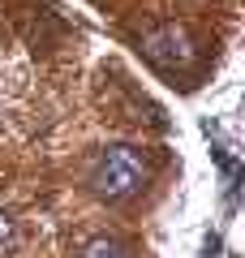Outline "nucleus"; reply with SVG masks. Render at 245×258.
<instances>
[{"label":"nucleus","mask_w":245,"mask_h":258,"mask_svg":"<svg viewBox=\"0 0 245 258\" xmlns=\"http://www.w3.org/2000/svg\"><path fill=\"white\" fill-rule=\"evenodd\" d=\"M146 176H151V164H146L142 151L112 147L108 155L99 159V168H95L91 189L99 194V198H129L134 189H142V185H146Z\"/></svg>","instance_id":"1"},{"label":"nucleus","mask_w":245,"mask_h":258,"mask_svg":"<svg viewBox=\"0 0 245 258\" xmlns=\"http://www.w3.org/2000/svg\"><path fill=\"white\" fill-rule=\"evenodd\" d=\"M142 52L151 56L155 64H163V69H185V64L198 56V47H194V39L185 35L181 26H159V30H151V35L142 39Z\"/></svg>","instance_id":"2"},{"label":"nucleus","mask_w":245,"mask_h":258,"mask_svg":"<svg viewBox=\"0 0 245 258\" xmlns=\"http://www.w3.org/2000/svg\"><path fill=\"white\" fill-rule=\"evenodd\" d=\"M78 258H129V249L112 237H91V241H82Z\"/></svg>","instance_id":"3"},{"label":"nucleus","mask_w":245,"mask_h":258,"mask_svg":"<svg viewBox=\"0 0 245 258\" xmlns=\"http://www.w3.org/2000/svg\"><path fill=\"white\" fill-rule=\"evenodd\" d=\"M9 237H13V215H5V211H0V245H5Z\"/></svg>","instance_id":"4"}]
</instances>
